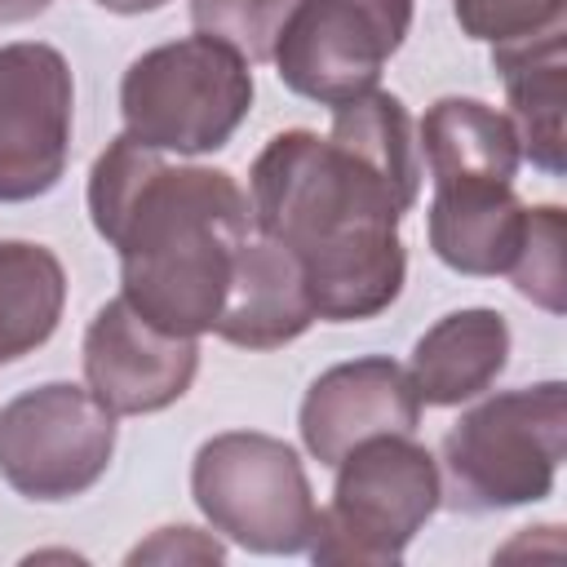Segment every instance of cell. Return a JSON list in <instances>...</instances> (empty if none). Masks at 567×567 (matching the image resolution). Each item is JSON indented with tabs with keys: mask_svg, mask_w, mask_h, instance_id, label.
Returning a JSON list of instances; mask_svg holds the SVG:
<instances>
[{
	"mask_svg": "<svg viewBox=\"0 0 567 567\" xmlns=\"http://www.w3.org/2000/svg\"><path fill=\"white\" fill-rule=\"evenodd\" d=\"M416 195V124L385 89L332 106L328 137L275 133L248 168L257 235L297 257L328 323L372 319L399 301L408 279L399 221Z\"/></svg>",
	"mask_w": 567,
	"mask_h": 567,
	"instance_id": "cell-1",
	"label": "cell"
},
{
	"mask_svg": "<svg viewBox=\"0 0 567 567\" xmlns=\"http://www.w3.org/2000/svg\"><path fill=\"white\" fill-rule=\"evenodd\" d=\"M89 217L120 252V297L146 323L177 337L217 328L252 226L248 190L226 168L168 164L120 133L89 168Z\"/></svg>",
	"mask_w": 567,
	"mask_h": 567,
	"instance_id": "cell-2",
	"label": "cell"
},
{
	"mask_svg": "<svg viewBox=\"0 0 567 567\" xmlns=\"http://www.w3.org/2000/svg\"><path fill=\"white\" fill-rule=\"evenodd\" d=\"M567 447V385L540 381L470 408L443 434V505L492 514L554 492Z\"/></svg>",
	"mask_w": 567,
	"mask_h": 567,
	"instance_id": "cell-3",
	"label": "cell"
},
{
	"mask_svg": "<svg viewBox=\"0 0 567 567\" xmlns=\"http://www.w3.org/2000/svg\"><path fill=\"white\" fill-rule=\"evenodd\" d=\"M252 93L248 62L230 44L195 31L128 62L120 115L124 133L151 151L204 155L235 137L252 111Z\"/></svg>",
	"mask_w": 567,
	"mask_h": 567,
	"instance_id": "cell-4",
	"label": "cell"
},
{
	"mask_svg": "<svg viewBox=\"0 0 567 567\" xmlns=\"http://www.w3.org/2000/svg\"><path fill=\"white\" fill-rule=\"evenodd\" d=\"M332 470V501L306 549L315 563L390 567L443 505L439 461L412 434L363 439Z\"/></svg>",
	"mask_w": 567,
	"mask_h": 567,
	"instance_id": "cell-5",
	"label": "cell"
},
{
	"mask_svg": "<svg viewBox=\"0 0 567 567\" xmlns=\"http://www.w3.org/2000/svg\"><path fill=\"white\" fill-rule=\"evenodd\" d=\"M190 496L208 527L248 554H301L319 527L301 456L257 430H226L199 443Z\"/></svg>",
	"mask_w": 567,
	"mask_h": 567,
	"instance_id": "cell-6",
	"label": "cell"
},
{
	"mask_svg": "<svg viewBox=\"0 0 567 567\" xmlns=\"http://www.w3.org/2000/svg\"><path fill=\"white\" fill-rule=\"evenodd\" d=\"M115 456V412L84 385L49 381L0 408V478L27 501L89 492Z\"/></svg>",
	"mask_w": 567,
	"mask_h": 567,
	"instance_id": "cell-7",
	"label": "cell"
},
{
	"mask_svg": "<svg viewBox=\"0 0 567 567\" xmlns=\"http://www.w3.org/2000/svg\"><path fill=\"white\" fill-rule=\"evenodd\" d=\"M412 31V0H301L275 40L279 80L319 106H346L377 89Z\"/></svg>",
	"mask_w": 567,
	"mask_h": 567,
	"instance_id": "cell-8",
	"label": "cell"
},
{
	"mask_svg": "<svg viewBox=\"0 0 567 567\" xmlns=\"http://www.w3.org/2000/svg\"><path fill=\"white\" fill-rule=\"evenodd\" d=\"M75 84L53 44H0V204L49 195L71 155Z\"/></svg>",
	"mask_w": 567,
	"mask_h": 567,
	"instance_id": "cell-9",
	"label": "cell"
},
{
	"mask_svg": "<svg viewBox=\"0 0 567 567\" xmlns=\"http://www.w3.org/2000/svg\"><path fill=\"white\" fill-rule=\"evenodd\" d=\"M199 372V341L146 323L124 297L106 301L84 332V381L115 416L173 408Z\"/></svg>",
	"mask_w": 567,
	"mask_h": 567,
	"instance_id": "cell-10",
	"label": "cell"
},
{
	"mask_svg": "<svg viewBox=\"0 0 567 567\" xmlns=\"http://www.w3.org/2000/svg\"><path fill=\"white\" fill-rule=\"evenodd\" d=\"M297 425L306 452L319 465H337L363 439L412 434L421 425V399L408 368L385 354H368L319 372L301 399Z\"/></svg>",
	"mask_w": 567,
	"mask_h": 567,
	"instance_id": "cell-11",
	"label": "cell"
},
{
	"mask_svg": "<svg viewBox=\"0 0 567 567\" xmlns=\"http://www.w3.org/2000/svg\"><path fill=\"white\" fill-rule=\"evenodd\" d=\"M315 319L319 315L297 257L266 235L244 239L213 332L244 350H275L297 341Z\"/></svg>",
	"mask_w": 567,
	"mask_h": 567,
	"instance_id": "cell-12",
	"label": "cell"
},
{
	"mask_svg": "<svg viewBox=\"0 0 567 567\" xmlns=\"http://www.w3.org/2000/svg\"><path fill=\"white\" fill-rule=\"evenodd\" d=\"M527 226L514 182H434L430 248L456 275H505Z\"/></svg>",
	"mask_w": 567,
	"mask_h": 567,
	"instance_id": "cell-13",
	"label": "cell"
},
{
	"mask_svg": "<svg viewBox=\"0 0 567 567\" xmlns=\"http://www.w3.org/2000/svg\"><path fill=\"white\" fill-rule=\"evenodd\" d=\"M492 66L505 84L509 124L518 133V151L549 177L567 168V27L492 44Z\"/></svg>",
	"mask_w": 567,
	"mask_h": 567,
	"instance_id": "cell-14",
	"label": "cell"
},
{
	"mask_svg": "<svg viewBox=\"0 0 567 567\" xmlns=\"http://www.w3.org/2000/svg\"><path fill=\"white\" fill-rule=\"evenodd\" d=\"M509 363V323L492 306L443 315L412 346V390L421 408H461L478 399Z\"/></svg>",
	"mask_w": 567,
	"mask_h": 567,
	"instance_id": "cell-15",
	"label": "cell"
},
{
	"mask_svg": "<svg viewBox=\"0 0 567 567\" xmlns=\"http://www.w3.org/2000/svg\"><path fill=\"white\" fill-rule=\"evenodd\" d=\"M416 151L434 182H514L518 133L509 115L478 97H439L416 124Z\"/></svg>",
	"mask_w": 567,
	"mask_h": 567,
	"instance_id": "cell-16",
	"label": "cell"
},
{
	"mask_svg": "<svg viewBox=\"0 0 567 567\" xmlns=\"http://www.w3.org/2000/svg\"><path fill=\"white\" fill-rule=\"evenodd\" d=\"M66 310V270L53 248L0 239V363L40 350Z\"/></svg>",
	"mask_w": 567,
	"mask_h": 567,
	"instance_id": "cell-17",
	"label": "cell"
},
{
	"mask_svg": "<svg viewBox=\"0 0 567 567\" xmlns=\"http://www.w3.org/2000/svg\"><path fill=\"white\" fill-rule=\"evenodd\" d=\"M563 239H567V213L558 204H536L527 208L523 244L509 261V284L518 297L532 306L563 315L567 310V270H563Z\"/></svg>",
	"mask_w": 567,
	"mask_h": 567,
	"instance_id": "cell-18",
	"label": "cell"
},
{
	"mask_svg": "<svg viewBox=\"0 0 567 567\" xmlns=\"http://www.w3.org/2000/svg\"><path fill=\"white\" fill-rule=\"evenodd\" d=\"M301 0H190V22L199 35L230 44L248 66L270 62L284 22Z\"/></svg>",
	"mask_w": 567,
	"mask_h": 567,
	"instance_id": "cell-19",
	"label": "cell"
},
{
	"mask_svg": "<svg viewBox=\"0 0 567 567\" xmlns=\"http://www.w3.org/2000/svg\"><path fill=\"white\" fill-rule=\"evenodd\" d=\"M452 13L470 40L509 44L567 27V0H452Z\"/></svg>",
	"mask_w": 567,
	"mask_h": 567,
	"instance_id": "cell-20",
	"label": "cell"
},
{
	"mask_svg": "<svg viewBox=\"0 0 567 567\" xmlns=\"http://www.w3.org/2000/svg\"><path fill=\"white\" fill-rule=\"evenodd\" d=\"M221 558H226V545L213 532H199V527H159L146 540H137L124 563L137 567V563H221Z\"/></svg>",
	"mask_w": 567,
	"mask_h": 567,
	"instance_id": "cell-21",
	"label": "cell"
},
{
	"mask_svg": "<svg viewBox=\"0 0 567 567\" xmlns=\"http://www.w3.org/2000/svg\"><path fill=\"white\" fill-rule=\"evenodd\" d=\"M53 0H0V27H18V22H31L49 9Z\"/></svg>",
	"mask_w": 567,
	"mask_h": 567,
	"instance_id": "cell-22",
	"label": "cell"
},
{
	"mask_svg": "<svg viewBox=\"0 0 567 567\" xmlns=\"http://www.w3.org/2000/svg\"><path fill=\"white\" fill-rule=\"evenodd\" d=\"M93 4H102L106 13H124V18H133V13H155V9H164L168 0H93Z\"/></svg>",
	"mask_w": 567,
	"mask_h": 567,
	"instance_id": "cell-23",
	"label": "cell"
}]
</instances>
